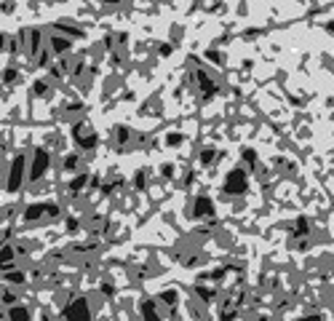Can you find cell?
Here are the masks:
<instances>
[{"label":"cell","mask_w":334,"mask_h":321,"mask_svg":"<svg viewBox=\"0 0 334 321\" xmlns=\"http://www.w3.org/2000/svg\"><path fill=\"white\" fill-rule=\"evenodd\" d=\"M46 91H48V83L38 81V83H35V94H46Z\"/></svg>","instance_id":"9a60e30c"},{"label":"cell","mask_w":334,"mask_h":321,"mask_svg":"<svg viewBox=\"0 0 334 321\" xmlns=\"http://www.w3.org/2000/svg\"><path fill=\"white\" fill-rule=\"evenodd\" d=\"M22 172H24V160H22V158H16V160H14V172H11V182H8V188H11V190L19 188Z\"/></svg>","instance_id":"8992f818"},{"label":"cell","mask_w":334,"mask_h":321,"mask_svg":"<svg viewBox=\"0 0 334 321\" xmlns=\"http://www.w3.org/2000/svg\"><path fill=\"white\" fill-rule=\"evenodd\" d=\"M64 313H67V316H89V308H86V300L75 302V305H72V308H67Z\"/></svg>","instance_id":"9c48e42d"},{"label":"cell","mask_w":334,"mask_h":321,"mask_svg":"<svg viewBox=\"0 0 334 321\" xmlns=\"http://www.w3.org/2000/svg\"><path fill=\"white\" fill-rule=\"evenodd\" d=\"M75 139H78L80 147L91 150L94 145H97V131H94L89 123H78V126H75Z\"/></svg>","instance_id":"6da1fadb"},{"label":"cell","mask_w":334,"mask_h":321,"mask_svg":"<svg viewBox=\"0 0 334 321\" xmlns=\"http://www.w3.org/2000/svg\"><path fill=\"white\" fill-rule=\"evenodd\" d=\"M179 142H182V137H179V134H171V137H169V145H179Z\"/></svg>","instance_id":"2e32d148"},{"label":"cell","mask_w":334,"mask_h":321,"mask_svg":"<svg viewBox=\"0 0 334 321\" xmlns=\"http://www.w3.org/2000/svg\"><path fill=\"white\" fill-rule=\"evenodd\" d=\"M225 190H227V193H243V190H246V172H241V169L230 172L227 182H225Z\"/></svg>","instance_id":"7a4b0ae2"},{"label":"cell","mask_w":334,"mask_h":321,"mask_svg":"<svg viewBox=\"0 0 334 321\" xmlns=\"http://www.w3.org/2000/svg\"><path fill=\"white\" fill-rule=\"evenodd\" d=\"M201 158H203V164H214V160H217L219 155L214 153V150H203V155H201Z\"/></svg>","instance_id":"4fadbf2b"},{"label":"cell","mask_w":334,"mask_h":321,"mask_svg":"<svg viewBox=\"0 0 334 321\" xmlns=\"http://www.w3.org/2000/svg\"><path fill=\"white\" fill-rule=\"evenodd\" d=\"M46 166H48V153H43V150H35V164H32L30 177H32V180H38V177L46 172Z\"/></svg>","instance_id":"277c9868"},{"label":"cell","mask_w":334,"mask_h":321,"mask_svg":"<svg viewBox=\"0 0 334 321\" xmlns=\"http://www.w3.org/2000/svg\"><path fill=\"white\" fill-rule=\"evenodd\" d=\"M56 212H59L56 206H40L38 204V206H30L27 209V219H40L43 214H56Z\"/></svg>","instance_id":"5b68a950"},{"label":"cell","mask_w":334,"mask_h":321,"mask_svg":"<svg viewBox=\"0 0 334 321\" xmlns=\"http://www.w3.org/2000/svg\"><path fill=\"white\" fill-rule=\"evenodd\" d=\"M195 83H198V89L203 91V97H211L214 91H217V86H214V81L209 78L206 72L201 70V67H195Z\"/></svg>","instance_id":"3957f363"},{"label":"cell","mask_w":334,"mask_h":321,"mask_svg":"<svg viewBox=\"0 0 334 321\" xmlns=\"http://www.w3.org/2000/svg\"><path fill=\"white\" fill-rule=\"evenodd\" d=\"M193 214H195V217H206V214H214V209H211V204H209V198H198V201H195Z\"/></svg>","instance_id":"ba28073f"},{"label":"cell","mask_w":334,"mask_h":321,"mask_svg":"<svg viewBox=\"0 0 334 321\" xmlns=\"http://www.w3.org/2000/svg\"><path fill=\"white\" fill-rule=\"evenodd\" d=\"M243 158L249 160V164H254V153H252V150H246V153H243Z\"/></svg>","instance_id":"e0dca14e"},{"label":"cell","mask_w":334,"mask_h":321,"mask_svg":"<svg viewBox=\"0 0 334 321\" xmlns=\"http://www.w3.org/2000/svg\"><path fill=\"white\" fill-rule=\"evenodd\" d=\"M160 300L169 302V305H174V302H177V292H163V294H160Z\"/></svg>","instance_id":"5bb4252c"},{"label":"cell","mask_w":334,"mask_h":321,"mask_svg":"<svg viewBox=\"0 0 334 321\" xmlns=\"http://www.w3.org/2000/svg\"><path fill=\"white\" fill-rule=\"evenodd\" d=\"M136 185H139V188H144V172H139V177H136Z\"/></svg>","instance_id":"ac0fdd59"},{"label":"cell","mask_w":334,"mask_h":321,"mask_svg":"<svg viewBox=\"0 0 334 321\" xmlns=\"http://www.w3.org/2000/svg\"><path fill=\"white\" fill-rule=\"evenodd\" d=\"M142 316H158V310H155V302H144V305H142Z\"/></svg>","instance_id":"7c38bea8"},{"label":"cell","mask_w":334,"mask_h":321,"mask_svg":"<svg viewBox=\"0 0 334 321\" xmlns=\"http://www.w3.org/2000/svg\"><path fill=\"white\" fill-rule=\"evenodd\" d=\"M128 137H131V134H128V129H123V126H118V131H115L118 145H126V142H128Z\"/></svg>","instance_id":"30bf717a"},{"label":"cell","mask_w":334,"mask_h":321,"mask_svg":"<svg viewBox=\"0 0 334 321\" xmlns=\"http://www.w3.org/2000/svg\"><path fill=\"white\" fill-rule=\"evenodd\" d=\"M67 48H70V40H67V38H59V35L51 38V46H48L51 54H64Z\"/></svg>","instance_id":"52a82bcc"},{"label":"cell","mask_w":334,"mask_h":321,"mask_svg":"<svg viewBox=\"0 0 334 321\" xmlns=\"http://www.w3.org/2000/svg\"><path fill=\"white\" fill-rule=\"evenodd\" d=\"M8 316H11V318H30V310H24V308H11V310H8Z\"/></svg>","instance_id":"8fae6325"}]
</instances>
